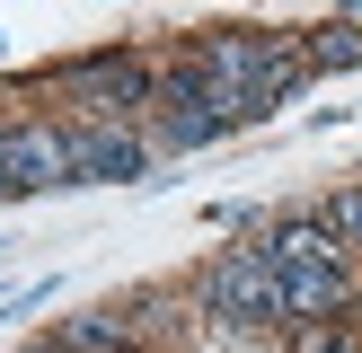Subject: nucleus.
Wrapping results in <instances>:
<instances>
[{"instance_id":"nucleus-1","label":"nucleus","mask_w":362,"mask_h":353,"mask_svg":"<svg viewBox=\"0 0 362 353\" xmlns=\"http://www.w3.org/2000/svg\"><path fill=\"white\" fill-rule=\"evenodd\" d=\"M204 309L212 318H239V327H274V318H283V274H274V256H265V239L230 247V256L204 274Z\"/></svg>"},{"instance_id":"nucleus-2","label":"nucleus","mask_w":362,"mask_h":353,"mask_svg":"<svg viewBox=\"0 0 362 353\" xmlns=\"http://www.w3.org/2000/svg\"><path fill=\"white\" fill-rule=\"evenodd\" d=\"M62 88H71V97H80L98 124H115V115H133V106H151V97H159V80H151L141 62H124V53L71 62V71H62Z\"/></svg>"},{"instance_id":"nucleus-3","label":"nucleus","mask_w":362,"mask_h":353,"mask_svg":"<svg viewBox=\"0 0 362 353\" xmlns=\"http://www.w3.org/2000/svg\"><path fill=\"white\" fill-rule=\"evenodd\" d=\"M151 168V150H141L124 124H80L71 133V176L80 186H124V176H141Z\"/></svg>"},{"instance_id":"nucleus-4","label":"nucleus","mask_w":362,"mask_h":353,"mask_svg":"<svg viewBox=\"0 0 362 353\" xmlns=\"http://www.w3.org/2000/svg\"><path fill=\"white\" fill-rule=\"evenodd\" d=\"M345 300H354V265H292V274H283V318L327 327Z\"/></svg>"},{"instance_id":"nucleus-5","label":"nucleus","mask_w":362,"mask_h":353,"mask_svg":"<svg viewBox=\"0 0 362 353\" xmlns=\"http://www.w3.org/2000/svg\"><path fill=\"white\" fill-rule=\"evenodd\" d=\"M9 186H71V133L18 124L9 133Z\"/></svg>"},{"instance_id":"nucleus-6","label":"nucleus","mask_w":362,"mask_h":353,"mask_svg":"<svg viewBox=\"0 0 362 353\" xmlns=\"http://www.w3.org/2000/svg\"><path fill=\"white\" fill-rule=\"evenodd\" d=\"M53 345H62V353H124V345H133V327H124L115 309H88V318H62Z\"/></svg>"},{"instance_id":"nucleus-7","label":"nucleus","mask_w":362,"mask_h":353,"mask_svg":"<svg viewBox=\"0 0 362 353\" xmlns=\"http://www.w3.org/2000/svg\"><path fill=\"white\" fill-rule=\"evenodd\" d=\"M318 221H327V229H336V239H345V247H354V256H362V186H336V194H327V203H318Z\"/></svg>"},{"instance_id":"nucleus-8","label":"nucleus","mask_w":362,"mask_h":353,"mask_svg":"<svg viewBox=\"0 0 362 353\" xmlns=\"http://www.w3.org/2000/svg\"><path fill=\"white\" fill-rule=\"evenodd\" d=\"M345 62H362V35L354 27H318L310 35V71H345Z\"/></svg>"},{"instance_id":"nucleus-9","label":"nucleus","mask_w":362,"mask_h":353,"mask_svg":"<svg viewBox=\"0 0 362 353\" xmlns=\"http://www.w3.org/2000/svg\"><path fill=\"white\" fill-rule=\"evenodd\" d=\"M27 353H62V345H27Z\"/></svg>"},{"instance_id":"nucleus-10","label":"nucleus","mask_w":362,"mask_h":353,"mask_svg":"<svg viewBox=\"0 0 362 353\" xmlns=\"http://www.w3.org/2000/svg\"><path fill=\"white\" fill-rule=\"evenodd\" d=\"M336 353H354V345H336Z\"/></svg>"}]
</instances>
